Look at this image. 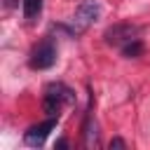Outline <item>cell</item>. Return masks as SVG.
Segmentation results:
<instances>
[{
    "label": "cell",
    "mask_w": 150,
    "mask_h": 150,
    "mask_svg": "<svg viewBox=\"0 0 150 150\" xmlns=\"http://www.w3.org/2000/svg\"><path fill=\"white\" fill-rule=\"evenodd\" d=\"M54 61H56V47H54V42L47 38V40H42L40 45H35V49L30 52V68H35V70H45V68H52L54 66Z\"/></svg>",
    "instance_id": "6da1fadb"
},
{
    "label": "cell",
    "mask_w": 150,
    "mask_h": 150,
    "mask_svg": "<svg viewBox=\"0 0 150 150\" xmlns=\"http://www.w3.org/2000/svg\"><path fill=\"white\" fill-rule=\"evenodd\" d=\"M138 33H141V28L134 26V23H112L110 28H105L103 40L108 45H127V42L136 40Z\"/></svg>",
    "instance_id": "7a4b0ae2"
},
{
    "label": "cell",
    "mask_w": 150,
    "mask_h": 150,
    "mask_svg": "<svg viewBox=\"0 0 150 150\" xmlns=\"http://www.w3.org/2000/svg\"><path fill=\"white\" fill-rule=\"evenodd\" d=\"M54 127H56V117H49L47 122L33 124V127H30V129L23 134V141H26V145H30V148H40Z\"/></svg>",
    "instance_id": "3957f363"
},
{
    "label": "cell",
    "mask_w": 150,
    "mask_h": 150,
    "mask_svg": "<svg viewBox=\"0 0 150 150\" xmlns=\"http://www.w3.org/2000/svg\"><path fill=\"white\" fill-rule=\"evenodd\" d=\"M101 16V5L96 2V0H82L80 5H77V9H75V23L84 30L91 21H96Z\"/></svg>",
    "instance_id": "277c9868"
},
{
    "label": "cell",
    "mask_w": 150,
    "mask_h": 150,
    "mask_svg": "<svg viewBox=\"0 0 150 150\" xmlns=\"http://www.w3.org/2000/svg\"><path fill=\"white\" fill-rule=\"evenodd\" d=\"M45 94H47V96L59 98L61 103H73V101H75L73 89H68V87H66V84H61V82H49V84L45 87Z\"/></svg>",
    "instance_id": "5b68a950"
},
{
    "label": "cell",
    "mask_w": 150,
    "mask_h": 150,
    "mask_svg": "<svg viewBox=\"0 0 150 150\" xmlns=\"http://www.w3.org/2000/svg\"><path fill=\"white\" fill-rule=\"evenodd\" d=\"M143 52H145V45L138 38L131 40V42H127L122 47V56H127V59H138V56H143Z\"/></svg>",
    "instance_id": "8992f818"
},
{
    "label": "cell",
    "mask_w": 150,
    "mask_h": 150,
    "mask_svg": "<svg viewBox=\"0 0 150 150\" xmlns=\"http://www.w3.org/2000/svg\"><path fill=\"white\" fill-rule=\"evenodd\" d=\"M21 7H23V16L28 21H33L42 12V0H21Z\"/></svg>",
    "instance_id": "52a82bcc"
},
{
    "label": "cell",
    "mask_w": 150,
    "mask_h": 150,
    "mask_svg": "<svg viewBox=\"0 0 150 150\" xmlns=\"http://www.w3.org/2000/svg\"><path fill=\"white\" fill-rule=\"evenodd\" d=\"M96 141H98V134H96V124H94L91 112H89L87 120H84V143L91 148V145H96Z\"/></svg>",
    "instance_id": "ba28073f"
},
{
    "label": "cell",
    "mask_w": 150,
    "mask_h": 150,
    "mask_svg": "<svg viewBox=\"0 0 150 150\" xmlns=\"http://www.w3.org/2000/svg\"><path fill=\"white\" fill-rule=\"evenodd\" d=\"M61 101L59 98H54V96H47L45 94V101H42V108H45V112L49 115V117H59V110H61Z\"/></svg>",
    "instance_id": "9c48e42d"
},
{
    "label": "cell",
    "mask_w": 150,
    "mask_h": 150,
    "mask_svg": "<svg viewBox=\"0 0 150 150\" xmlns=\"http://www.w3.org/2000/svg\"><path fill=\"white\" fill-rule=\"evenodd\" d=\"M108 148H110V150H124V148H127V143H124L122 138H110Z\"/></svg>",
    "instance_id": "30bf717a"
},
{
    "label": "cell",
    "mask_w": 150,
    "mask_h": 150,
    "mask_svg": "<svg viewBox=\"0 0 150 150\" xmlns=\"http://www.w3.org/2000/svg\"><path fill=\"white\" fill-rule=\"evenodd\" d=\"M56 148H68V141H66V138H59V141H56Z\"/></svg>",
    "instance_id": "8fae6325"
},
{
    "label": "cell",
    "mask_w": 150,
    "mask_h": 150,
    "mask_svg": "<svg viewBox=\"0 0 150 150\" xmlns=\"http://www.w3.org/2000/svg\"><path fill=\"white\" fill-rule=\"evenodd\" d=\"M5 5H7V7H14V5H16V0H7Z\"/></svg>",
    "instance_id": "7c38bea8"
}]
</instances>
